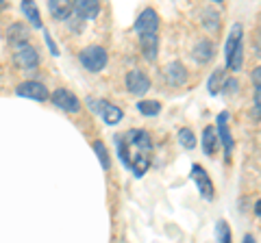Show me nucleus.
Returning a JSON list of instances; mask_svg holds the SVG:
<instances>
[{"label": "nucleus", "mask_w": 261, "mask_h": 243, "mask_svg": "<svg viewBox=\"0 0 261 243\" xmlns=\"http://www.w3.org/2000/svg\"><path fill=\"white\" fill-rule=\"evenodd\" d=\"M81 63L89 70V72H100L107 66V50L100 46H87L83 52H81Z\"/></svg>", "instance_id": "nucleus-1"}, {"label": "nucleus", "mask_w": 261, "mask_h": 243, "mask_svg": "<svg viewBox=\"0 0 261 243\" xmlns=\"http://www.w3.org/2000/svg\"><path fill=\"white\" fill-rule=\"evenodd\" d=\"M157 28H159V15L154 9H144L140 13V18L135 20V33L144 35H157Z\"/></svg>", "instance_id": "nucleus-2"}, {"label": "nucleus", "mask_w": 261, "mask_h": 243, "mask_svg": "<svg viewBox=\"0 0 261 243\" xmlns=\"http://www.w3.org/2000/svg\"><path fill=\"white\" fill-rule=\"evenodd\" d=\"M124 83H126L128 92L135 94V96H144L150 89V78L146 76L142 70H130L124 78Z\"/></svg>", "instance_id": "nucleus-3"}, {"label": "nucleus", "mask_w": 261, "mask_h": 243, "mask_svg": "<svg viewBox=\"0 0 261 243\" xmlns=\"http://www.w3.org/2000/svg\"><path fill=\"white\" fill-rule=\"evenodd\" d=\"M89 104H92V109L94 111H98L102 115V119L107 122V124H118V122L122 119V111L116 107V104H111V102H107V100H94V98H89L87 100Z\"/></svg>", "instance_id": "nucleus-4"}, {"label": "nucleus", "mask_w": 261, "mask_h": 243, "mask_svg": "<svg viewBox=\"0 0 261 243\" xmlns=\"http://www.w3.org/2000/svg\"><path fill=\"white\" fill-rule=\"evenodd\" d=\"M192 178H194L196 187H198V191H200V196L205 200H214V183L209 180V174L205 172V167L194 165L192 167Z\"/></svg>", "instance_id": "nucleus-5"}, {"label": "nucleus", "mask_w": 261, "mask_h": 243, "mask_svg": "<svg viewBox=\"0 0 261 243\" xmlns=\"http://www.w3.org/2000/svg\"><path fill=\"white\" fill-rule=\"evenodd\" d=\"M13 61H15V66L22 68V70H33L39 63V56H37L35 48H31L29 44H24V46H20L18 50H15Z\"/></svg>", "instance_id": "nucleus-6"}, {"label": "nucleus", "mask_w": 261, "mask_h": 243, "mask_svg": "<svg viewBox=\"0 0 261 243\" xmlns=\"http://www.w3.org/2000/svg\"><path fill=\"white\" fill-rule=\"evenodd\" d=\"M228 113L226 111H222L218 115V141H222V145H224V157L228 159L231 157V152H233V135H231V131H228Z\"/></svg>", "instance_id": "nucleus-7"}, {"label": "nucleus", "mask_w": 261, "mask_h": 243, "mask_svg": "<svg viewBox=\"0 0 261 243\" xmlns=\"http://www.w3.org/2000/svg\"><path fill=\"white\" fill-rule=\"evenodd\" d=\"M53 102H55V107H59L63 111H68V113H76L81 109V102L74 94H70L68 89H57V92L53 94Z\"/></svg>", "instance_id": "nucleus-8"}, {"label": "nucleus", "mask_w": 261, "mask_h": 243, "mask_svg": "<svg viewBox=\"0 0 261 243\" xmlns=\"http://www.w3.org/2000/svg\"><path fill=\"white\" fill-rule=\"evenodd\" d=\"M163 76H166L168 85L178 87V85H183L187 80V70H185L183 63L172 61V63H168V66H166V70H163Z\"/></svg>", "instance_id": "nucleus-9"}, {"label": "nucleus", "mask_w": 261, "mask_h": 243, "mask_svg": "<svg viewBox=\"0 0 261 243\" xmlns=\"http://www.w3.org/2000/svg\"><path fill=\"white\" fill-rule=\"evenodd\" d=\"M18 96H24V98H33V100H46L48 98V92L42 83L37 80H27L18 87Z\"/></svg>", "instance_id": "nucleus-10"}, {"label": "nucleus", "mask_w": 261, "mask_h": 243, "mask_svg": "<svg viewBox=\"0 0 261 243\" xmlns=\"http://www.w3.org/2000/svg\"><path fill=\"white\" fill-rule=\"evenodd\" d=\"M74 13L81 20H94L100 13V5L96 0H79V3H74Z\"/></svg>", "instance_id": "nucleus-11"}, {"label": "nucleus", "mask_w": 261, "mask_h": 243, "mask_svg": "<svg viewBox=\"0 0 261 243\" xmlns=\"http://www.w3.org/2000/svg\"><path fill=\"white\" fill-rule=\"evenodd\" d=\"M240 44H242V24H233L231 33H228V39H226V46H224V59H226V63L233 56L235 48H238Z\"/></svg>", "instance_id": "nucleus-12"}, {"label": "nucleus", "mask_w": 261, "mask_h": 243, "mask_svg": "<svg viewBox=\"0 0 261 243\" xmlns=\"http://www.w3.org/2000/svg\"><path fill=\"white\" fill-rule=\"evenodd\" d=\"M142 52L146 61H154L159 54V37L157 35H144L142 37Z\"/></svg>", "instance_id": "nucleus-13"}, {"label": "nucleus", "mask_w": 261, "mask_h": 243, "mask_svg": "<svg viewBox=\"0 0 261 243\" xmlns=\"http://www.w3.org/2000/svg\"><path fill=\"white\" fill-rule=\"evenodd\" d=\"M27 37H29V28L24 26V24H13L7 31V39H9V44H15V46H24L27 44Z\"/></svg>", "instance_id": "nucleus-14"}, {"label": "nucleus", "mask_w": 261, "mask_h": 243, "mask_svg": "<svg viewBox=\"0 0 261 243\" xmlns=\"http://www.w3.org/2000/svg\"><path fill=\"white\" fill-rule=\"evenodd\" d=\"M128 143H133L137 150H140V155H144V152H148L150 150V137H148V133L146 131H130L128 135Z\"/></svg>", "instance_id": "nucleus-15"}, {"label": "nucleus", "mask_w": 261, "mask_h": 243, "mask_svg": "<svg viewBox=\"0 0 261 243\" xmlns=\"http://www.w3.org/2000/svg\"><path fill=\"white\" fill-rule=\"evenodd\" d=\"M202 152H205L207 157H211L216 152V145H218V135H216V128L214 126H207L205 131H202Z\"/></svg>", "instance_id": "nucleus-16"}, {"label": "nucleus", "mask_w": 261, "mask_h": 243, "mask_svg": "<svg viewBox=\"0 0 261 243\" xmlns=\"http://www.w3.org/2000/svg\"><path fill=\"white\" fill-rule=\"evenodd\" d=\"M48 9H50V13L57 20H68L70 15L74 13V3H57V0H53V3L48 5Z\"/></svg>", "instance_id": "nucleus-17"}, {"label": "nucleus", "mask_w": 261, "mask_h": 243, "mask_svg": "<svg viewBox=\"0 0 261 243\" xmlns=\"http://www.w3.org/2000/svg\"><path fill=\"white\" fill-rule=\"evenodd\" d=\"M194 56H196V61L207 63L211 56H214V46H211V42H207V39H200V42L196 44V48H194Z\"/></svg>", "instance_id": "nucleus-18"}, {"label": "nucleus", "mask_w": 261, "mask_h": 243, "mask_svg": "<svg viewBox=\"0 0 261 243\" xmlns=\"http://www.w3.org/2000/svg\"><path fill=\"white\" fill-rule=\"evenodd\" d=\"M22 11L27 15V20L33 24L35 28H42V20H39V11L35 3H22Z\"/></svg>", "instance_id": "nucleus-19"}, {"label": "nucleus", "mask_w": 261, "mask_h": 243, "mask_svg": "<svg viewBox=\"0 0 261 243\" xmlns=\"http://www.w3.org/2000/svg\"><path fill=\"white\" fill-rule=\"evenodd\" d=\"M137 109H140L142 115H148V117H154V115H159V111H161V104L157 100H140L137 102Z\"/></svg>", "instance_id": "nucleus-20"}, {"label": "nucleus", "mask_w": 261, "mask_h": 243, "mask_svg": "<svg viewBox=\"0 0 261 243\" xmlns=\"http://www.w3.org/2000/svg\"><path fill=\"white\" fill-rule=\"evenodd\" d=\"M148 165H150V161L146 159V155H137L133 161H130V169H133V174L137 178H142L146 172H148Z\"/></svg>", "instance_id": "nucleus-21"}, {"label": "nucleus", "mask_w": 261, "mask_h": 243, "mask_svg": "<svg viewBox=\"0 0 261 243\" xmlns=\"http://www.w3.org/2000/svg\"><path fill=\"white\" fill-rule=\"evenodd\" d=\"M94 152L98 155V159H100V165H102V169H109V167H111L109 152H107V148H105V143H102V141H96V143H94Z\"/></svg>", "instance_id": "nucleus-22"}, {"label": "nucleus", "mask_w": 261, "mask_h": 243, "mask_svg": "<svg viewBox=\"0 0 261 243\" xmlns=\"http://www.w3.org/2000/svg\"><path fill=\"white\" fill-rule=\"evenodd\" d=\"M178 141H181V145H185L187 150H192L196 145V135L190 128H181V131H178Z\"/></svg>", "instance_id": "nucleus-23"}, {"label": "nucleus", "mask_w": 261, "mask_h": 243, "mask_svg": "<svg viewBox=\"0 0 261 243\" xmlns=\"http://www.w3.org/2000/svg\"><path fill=\"white\" fill-rule=\"evenodd\" d=\"M220 83H222V70H216L214 74H211V78H209V94L216 96L220 89H222V85H220Z\"/></svg>", "instance_id": "nucleus-24"}, {"label": "nucleus", "mask_w": 261, "mask_h": 243, "mask_svg": "<svg viewBox=\"0 0 261 243\" xmlns=\"http://www.w3.org/2000/svg\"><path fill=\"white\" fill-rule=\"evenodd\" d=\"M218 243H231V232H228L226 222H218Z\"/></svg>", "instance_id": "nucleus-25"}, {"label": "nucleus", "mask_w": 261, "mask_h": 243, "mask_svg": "<svg viewBox=\"0 0 261 243\" xmlns=\"http://www.w3.org/2000/svg\"><path fill=\"white\" fill-rule=\"evenodd\" d=\"M118 155L122 159V165L124 167H130V161H128V152H126V145L122 141V137H118Z\"/></svg>", "instance_id": "nucleus-26"}, {"label": "nucleus", "mask_w": 261, "mask_h": 243, "mask_svg": "<svg viewBox=\"0 0 261 243\" xmlns=\"http://www.w3.org/2000/svg\"><path fill=\"white\" fill-rule=\"evenodd\" d=\"M250 76H252V83H255V87H261V66L252 70Z\"/></svg>", "instance_id": "nucleus-27"}, {"label": "nucleus", "mask_w": 261, "mask_h": 243, "mask_svg": "<svg viewBox=\"0 0 261 243\" xmlns=\"http://www.w3.org/2000/svg\"><path fill=\"white\" fill-rule=\"evenodd\" d=\"M224 89H226L228 94H231V92H235V89H238V80H235V78H228L226 83H224Z\"/></svg>", "instance_id": "nucleus-28"}, {"label": "nucleus", "mask_w": 261, "mask_h": 243, "mask_svg": "<svg viewBox=\"0 0 261 243\" xmlns=\"http://www.w3.org/2000/svg\"><path fill=\"white\" fill-rule=\"evenodd\" d=\"M255 102H257V107H259V111H261V87L255 89Z\"/></svg>", "instance_id": "nucleus-29"}, {"label": "nucleus", "mask_w": 261, "mask_h": 243, "mask_svg": "<svg viewBox=\"0 0 261 243\" xmlns=\"http://www.w3.org/2000/svg\"><path fill=\"white\" fill-rule=\"evenodd\" d=\"M255 213H257V215L261 217V200H259V202H257V204H255Z\"/></svg>", "instance_id": "nucleus-30"}, {"label": "nucleus", "mask_w": 261, "mask_h": 243, "mask_svg": "<svg viewBox=\"0 0 261 243\" xmlns=\"http://www.w3.org/2000/svg\"><path fill=\"white\" fill-rule=\"evenodd\" d=\"M242 243H255V239H252L250 234H246V237H244V241H242Z\"/></svg>", "instance_id": "nucleus-31"}]
</instances>
